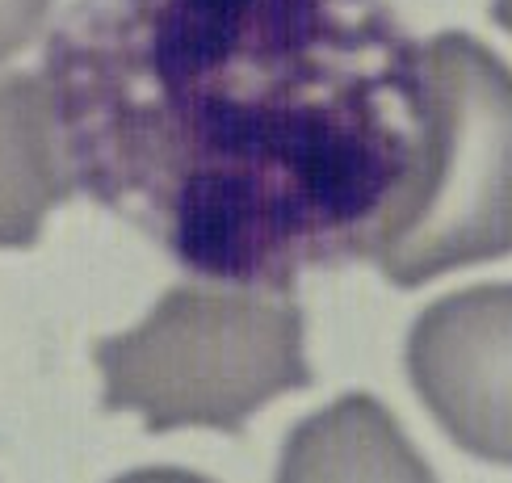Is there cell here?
<instances>
[{
	"instance_id": "cell-2",
	"label": "cell",
	"mask_w": 512,
	"mask_h": 483,
	"mask_svg": "<svg viewBox=\"0 0 512 483\" xmlns=\"http://www.w3.org/2000/svg\"><path fill=\"white\" fill-rule=\"evenodd\" d=\"M420 139L366 257L412 290L512 252V68L471 34L420 47Z\"/></svg>"
},
{
	"instance_id": "cell-6",
	"label": "cell",
	"mask_w": 512,
	"mask_h": 483,
	"mask_svg": "<svg viewBox=\"0 0 512 483\" xmlns=\"http://www.w3.org/2000/svg\"><path fill=\"white\" fill-rule=\"evenodd\" d=\"M277 483H437L399 420L374 395H340L282 446Z\"/></svg>"
},
{
	"instance_id": "cell-3",
	"label": "cell",
	"mask_w": 512,
	"mask_h": 483,
	"mask_svg": "<svg viewBox=\"0 0 512 483\" xmlns=\"http://www.w3.org/2000/svg\"><path fill=\"white\" fill-rule=\"evenodd\" d=\"M303 311L248 286H173L147 320L93 349L105 412H139L152 433H240L269 399L311 383Z\"/></svg>"
},
{
	"instance_id": "cell-5",
	"label": "cell",
	"mask_w": 512,
	"mask_h": 483,
	"mask_svg": "<svg viewBox=\"0 0 512 483\" xmlns=\"http://www.w3.org/2000/svg\"><path fill=\"white\" fill-rule=\"evenodd\" d=\"M76 177L63 152L59 110L42 76H0V248H30Z\"/></svg>"
},
{
	"instance_id": "cell-4",
	"label": "cell",
	"mask_w": 512,
	"mask_h": 483,
	"mask_svg": "<svg viewBox=\"0 0 512 483\" xmlns=\"http://www.w3.org/2000/svg\"><path fill=\"white\" fill-rule=\"evenodd\" d=\"M408 374L466 454L512 467V282L433 303L412 324Z\"/></svg>"
},
{
	"instance_id": "cell-9",
	"label": "cell",
	"mask_w": 512,
	"mask_h": 483,
	"mask_svg": "<svg viewBox=\"0 0 512 483\" xmlns=\"http://www.w3.org/2000/svg\"><path fill=\"white\" fill-rule=\"evenodd\" d=\"M492 17L512 34V0H492Z\"/></svg>"
},
{
	"instance_id": "cell-1",
	"label": "cell",
	"mask_w": 512,
	"mask_h": 483,
	"mask_svg": "<svg viewBox=\"0 0 512 483\" xmlns=\"http://www.w3.org/2000/svg\"><path fill=\"white\" fill-rule=\"evenodd\" d=\"M42 68L76 185L223 286L366 257L416 164L420 47L382 0H76Z\"/></svg>"
},
{
	"instance_id": "cell-7",
	"label": "cell",
	"mask_w": 512,
	"mask_h": 483,
	"mask_svg": "<svg viewBox=\"0 0 512 483\" xmlns=\"http://www.w3.org/2000/svg\"><path fill=\"white\" fill-rule=\"evenodd\" d=\"M55 0H0V63L42 34Z\"/></svg>"
},
{
	"instance_id": "cell-8",
	"label": "cell",
	"mask_w": 512,
	"mask_h": 483,
	"mask_svg": "<svg viewBox=\"0 0 512 483\" xmlns=\"http://www.w3.org/2000/svg\"><path fill=\"white\" fill-rule=\"evenodd\" d=\"M114 483H210L202 475H189V471H177V467H147V471H131Z\"/></svg>"
}]
</instances>
